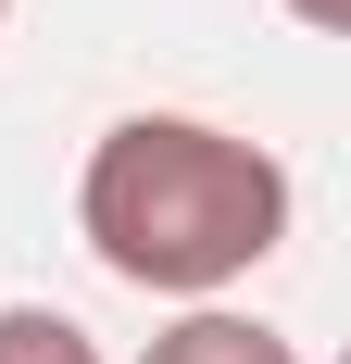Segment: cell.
Masks as SVG:
<instances>
[{
  "label": "cell",
  "mask_w": 351,
  "mask_h": 364,
  "mask_svg": "<svg viewBox=\"0 0 351 364\" xmlns=\"http://www.w3.org/2000/svg\"><path fill=\"white\" fill-rule=\"evenodd\" d=\"M88 252L151 301H213L288 239V164L264 139H226L201 113H126L101 126L88 176H75Z\"/></svg>",
  "instance_id": "cell-1"
},
{
  "label": "cell",
  "mask_w": 351,
  "mask_h": 364,
  "mask_svg": "<svg viewBox=\"0 0 351 364\" xmlns=\"http://www.w3.org/2000/svg\"><path fill=\"white\" fill-rule=\"evenodd\" d=\"M139 364H301V352H288V339L264 327V314H226V301H188V314H176V327L151 339Z\"/></svg>",
  "instance_id": "cell-2"
},
{
  "label": "cell",
  "mask_w": 351,
  "mask_h": 364,
  "mask_svg": "<svg viewBox=\"0 0 351 364\" xmlns=\"http://www.w3.org/2000/svg\"><path fill=\"white\" fill-rule=\"evenodd\" d=\"M0 364H101V339L75 314H50V301H13L0 314Z\"/></svg>",
  "instance_id": "cell-3"
},
{
  "label": "cell",
  "mask_w": 351,
  "mask_h": 364,
  "mask_svg": "<svg viewBox=\"0 0 351 364\" xmlns=\"http://www.w3.org/2000/svg\"><path fill=\"white\" fill-rule=\"evenodd\" d=\"M288 13H301L314 38H339V26H351V0H288Z\"/></svg>",
  "instance_id": "cell-4"
},
{
  "label": "cell",
  "mask_w": 351,
  "mask_h": 364,
  "mask_svg": "<svg viewBox=\"0 0 351 364\" xmlns=\"http://www.w3.org/2000/svg\"><path fill=\"white\" fill-rule=\"evenodd\" d=\"M0 13H13V0H0Z\"/></svg>",
  "instance_id": "cell-5"
}]
</instances>
